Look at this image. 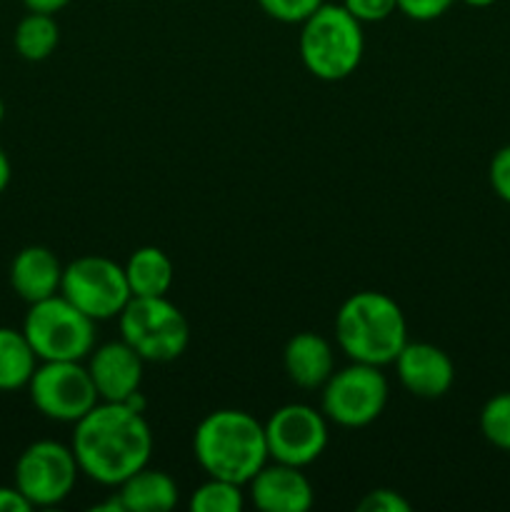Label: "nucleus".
Returning a JSON list of instances; mask_svg holds the SVG:
<instances>
[{
    "instance_id": "obj_13",
    "label": "nucleus",
    "mask_w": 510,
    "mask_h": 512,
    "mask_svg": "<svg viewBox=\"0 0 510 512\" xmlns=\"http://www.w3.org/2000/svg\"><path fill=\"white\" fill-rule=\"evenodd\" d=\"M88 373L105 403H125L143 383L145 360L123 338L93 348L88 355Z\"/></svg>"
},
{
    "instance_id": "obj_10",
    "label": "nucleus",
    "mask_w": 510,
    "mask_h": 512,
    "mask_svg": "<svg viewBox=\"0 0 510 512\" xmlns=\"http://www.w3.org/2000/svg\"><path fill=\"white\" fill-rule=\"evenodd\" d=\"M78 473L73 448L55 440H38L15 463V488L33 508H53L73 493Z\"/></svg>"
},
{
    "instance_id": "obj_22",
    "label": "nucleus",
    "mask_w": 510,
    "mask_h": 512,
    "mask_svg": "<svg viewBox=\"0 0 510 512\" xmlns=\"http://www.w3.org/2000/svg\"><path fill=\"white\" fill-rule=\"evenodd\" d=\"M480 433L498 450L510 453V393H498L480 410Z\"/></svg>"
},
{
    "instance_id": "obj_4",
    "label": "nucleus",
    "mask_w": 510,
    "mask_h": 512,
    "mask_svg": "<svg viewBox=\"0 0 510 512\" xmlns=\"http://www.w3.org/2000/svg\"><path fill=\"white\" fill-rule=\"evenodd\" d=\"M300 25L298 50L308 73L335 83L358 70L365 53L363 23L343 3H323Z\"/></svg>"
},
{
    "instance_id": "obj_11",
    "label": "nucleus",
    "mask_w": 510,
    "mask_h": 512,
    "mask_svg": "<svg viewBox=\"0 0 510 512\" xmlns=\"http://www.w3.org/2000/svg\"><path fill=\"white\" fill-rule=\"evenodd\" d=\"M263 425L268 455L275 463L305 468L315 463L328 445V418L323 410L310 405H283Z\"/></svg>"
},
{
    "instance_id": "obj_32",
    "label": "nucleus",
    "mask_w": 510,
    "mask_h": 512,
    "mask_svg": "<svg viewBox=\"0 0 510 512\" xmlns=\"http://www.w3.org/2000/svg\"><path fill=\"white\" fill-rule=\"evenodd\" d=\"M5 118V105H3V98H0V123H3Z\"/></svg>"
},
{
    "instance_id": "obj_3",
    "label": "nucleus",
    "mask_w": 510,
    "mask_h": 512,
    "mask_svg": "<svg viewBox=\"0 0 510 512\" xmlns=\"http://www.w3.org/2000/svg\"><path fill=\"white\" fill-rule=\"evenodd\" d=\"M335 340L353 363L393 365L408 343L403 308L390 295L375 290L350 295L335 313Z\"/></svg>"
},
{
    "instance_id": "obj_30",
    "label": "nucleus",
    "mask_w": 510,
    "mask_h": 512,
    "mask_svg": "<svg viewBox=\"0 0 510 512\" xmlns=\"http://www.w3.org/2000/svg\"><path fill=\"white\" fill-rule=\"evenodd\" d=\"M10 175H13V170H10V160L8 155H5V150L0 148V193H5V188H8Z\"/></svg>"
},
{
    "instance_id": "obj_6",
    "label": "nucleus",
    "mask_w": 510,
    "mask_h": 512,
    "mask_svg": "<svg viewBox=\"0 0 510 512\" xmlns=\"http://www.w3.org/2000/svg\"><path fill=\"white\" fill-rule=\"evenodd\" d=\"M23 333L38 360H85L95 348V320L60 293L30 305Z\"/></svg>"
},
{
    "instance_id": "obj_21",
    "label": "nucleus",
    "mask_w": 510,
    "mask_h": 512,
    "mask_svg": "<svg viewBox=\"0 0 510 512\" xmlns=\"http://www.w3.org/2000/svg\"><path fill=\"white\" fill-rule=\"evenodd\" d=\"M188 505L193 512H243V485L230 483V480L208 478L203 485L195 488Z\"/></svg>"
},
{
    "instance_id": "obj_20",
    "label": "nucleus",
    "mask_w": 510,
    "mask_h": 512,
    "mask_svg": "<svg viewBox=\"0 0 510 512\" xmlns=\"http://www.w3.org/2000/svg\"><path fill=\"white\" fill-rule=\"evenodd\" d=\"M13 43L20 58L40 63V60L50 58L58 48L60 28L50 13H33L30 10L15 28Z\"/></svg>"
},
{
    "instance_id": "obj_31",
    "label": "nucleus",
    "mask_w": 510,
    "mask_h": 512,
    "mask_svg": "<svg viewBox=\"0 0 510 512\" xmlns=\"http://www.w3.org/2000/svg\"><path fill=\"white\" fill-rule=\"evenodd\" d=\"M465 5H470V8H488V5H493L495 0H463Z\"/></svg>"
},
{
    "instance_id": "obj_26",
    "label": "nucleus",
    "mask_w": 510,
    "mask_h": 512,
    "mask_svg": "<svg viewBox=\"0 0 510 512\" xmlns=\"http://www.w3.org/2000/svg\"><path fill=\"white\" fill-rule=\"evenodd\" d=\"M453 3L455 0H398V10L405 18L430 23V20H438L440 15L448 13Z\"/></svg>"
},
{
    "instance_id": "obj_28",
    "label": "nucleus",
    "mask_w": 510,
    "mask_h": 512,
    "mask_svg": "<svg viewBox=\"0 0 510 512\" xmlns=\"http://www.w3.org/2000/svg\"><path fill=\"white\" fill-rule=\"evenodd\" d=\"M33 510V505L25 500V495L20 493L18 488H5V485H0V512H30Z\"/></svg>"
},
{
    "instance_id": "obj_23",
    "label": "nucleus",
    "mask_w": 510,
    "mask_h": 512,
    "mask_svg": "<svg viewBox=\"0 0 510 512\" xmlns=\"http://www.w3.org/2000/svg\"><path fill=\"white\" fill-rule=\"evenodd\" d=\"M323 3L325 0H258V5L268 18L288 25L305 23Z\"/></svg>"
},
{
    "instance_id": "obj_19",
    "label": "nucleus",
    "mask_w": 510,
    "mask_h": 512,
    "mask_svg": "<svg viewBox=\"0 0 510 512\" xmlns=\"http://www.w3.org/2000/svg\"><path fill=\"white\" fill-rule=\"evenodd\" d=\"M35 368H38V355L30 348L23 330L0 328V390L13 393L28 388Z\"/></svg>"
},
{
    "instance_id": "obj_29",
    "label": "nucleus",
    "mask_w": 510,
    "mask_h": 512,
    "mask_svg": "<svg viewBox=\"0 0 510 512\" xmlns=\"http://www.w3.org/2000/svg\"><path fill=\"white\" fill-rule=\"evenodd\" d=\"M25 8L33 10V13H50L55 15L58 10H63L70 0H23Z\"/></svg>"
},
{
    "instance_id": "obj_2",
    "label": "nucleus",
    "mask_w": 510,
    "mask_h": 512,
    "mask_svg": "<svg viewBox=\"0 0 510 512\" xmlns=\"http://www.w3.org/2000/svg\"><path fill=\"white\" fill-rule=\"evenodd\" d=\"M193 455L208 478L248 485L270 460L265 425L245 410H213L195 428Z\"/></svg>"
},
{
    "instance_id": "obj_9",
    "label": "nucleus",
    "mask_w": 510,
    "mask_h": 512,
    "mask_svg": "<svg viewBox=\"0 0 510 512\" xmlns=\"http://www.w3.org/2000/svg\"><path fill=\"white\" fill-rule=\"evenodd\" d=\"M35 410L55 423H78L100 403L93 378L80 360H43L28 383Z\"/></svg>"
},
{
    "instance_id": "obj_8",
    "label": "nucleus",
    "mask_w": 510,
    "mask_h": 512,
    "mask_svg": "<svg viewBox=\"0 0 510 512\" xmlns=\"http://www.w3.org/2000/svg\"><path fill=\"white\" fill-rule=\"evenodd\" d=\"M320 410L340 428H365L383 415L388 403V380L378 365L353 363L335 370L323 385Z\"/></svg>"
},
{
    "instance_id": "obj_24",
    "label": "nucleus",
    "mask_w": 510,
    "mask_h": 512,
    "mask_svg": "<svg viewBox=\"0 0 510 512\" xmlns=\"http://www.w3.org/2000/svg\"><path fill=\"white\" fill-rule=\"evenodd\" d=\"M343 5L360 23H380L398 10V0H343Z\"/></svg>"
},
{
    "instance_id": "obj_5",
    "label": "nucleus",
    "mask_w": 510,
    "mask_h": 512,
    "mask_svg": "<svg viewBox=\"0 0 510 512\" xmlns=\"http://www.w3.org/2000/svg\"><path fill=\"white\" fill-rule=\"evenodd\" d=\"M120 338L145 363H170L190 343V325L178 305L163 298H130L118 315Z\"/></svg>"
},
{
    "instance_id": "obj_15",
    "label": "nucleus",
    "mask_w": 510,
    "mask_h": 512,
    "mask_svg": "<svg viewBox=\"0 0 510 512\" xmlns=\"http://www.w3.org/2000/svg\"><path fill=\"white\" fill-rule=\"evenodd\" d=\"M60 280H63V265L53 250L43 245H28L10 263V285L15 295L30 305L58 295Z\"/></svg>"
},
{
    "instance_id": "obj_16",
    "label": "nucleus",
    "mask_w": 510,
    "mask_h": 512,
    "mask_svg": "<svg viewBox=\"0 0 510 512\" xmlns=\"http://www.w3.org/2000/svg\"><path fill=\"white\" fill-rule=\"evenodd\" d=\"M283 365L288 380L303 390H318L335 373L333 345L315 333H298L283 350Z\"/></svg>"
},
{
    "instance_id": "obj_7",
    "label": "nucleus",
    "mask_w": 510,
    "mask_h": 512,
    "mask_svg": "<svg viewBox=\"0 0 510 512\" xmlns=\"http://www.w3.org/2000/svg\"><path fill=\"white\" fill-rule=\"evenodd\" d=\"M60 295L95 323L118 318L133 298L125 268L105 255H83L65 265Z\"/></svg>"
},
{
    "instance_id": "obj_1",
    "label": "nucleus",
    "mask_w": 510,
    "mask_h": 512,
    "mask_svg": "<svg viewBox=\"0 0 510 512\" xmlns=\"http://www.w3.org/2000/svg\"><path fill=\"white\" fill-rule=\"evenodd\" d=\"M70 448L85 478L105 488H118L150 463L153 433L143 413L125 403L103 400L75 423Z\"/></svg>"
},
{
    "instance_id": "obj_27",
    "label": "nucleus",
    "mask_w": 510,
    "mask_h": 512,
    "mask_svg": "<svg viewBox=\"0 0 510 512\" xmlns=\"http://www.w3.org/2000/svg\"><path fill=\"white\" fill-rule=\"evenodd\" d=\"M488 178H490V188H493V193L498 195L503 203L510 205V145H505V148H500L498 153L493 155Z\"/></svg>"
},
{
    "instance_id": "obj_17",
    "label": "nucleus",
    "mask_w": 510,
    "mask_h": 512,
    "mask_svg": "<svg viewBox=\"0 0 510 512\" xmlns=\"http://www.w3.org/2000/svg\"><path fill=\"white\" fill-rule=\"evenodd\" d=\"M125 512H168L178 505V483L165 470L140 468L118 485Z\"/></svg>"
},
{
    "instance_id": "obj_18",
    "label": "nucleus",
    "mask_w": 510,
    "mask_h": 512,
    "mask_svg": "<svg viewBox=\"0 0 510 512\" xmlns=\"http://www.w3.org/2000/svg\"><path fill=\"white\" fill-rule=\"evenodd\" d=\"M123 268L133 298H163L173 288V260L155 245H143V248L133 250Z\"/></svg>"
},
{
    "instance_id": "obj_25",
    "label": "nucleus",
    "mask_w": 510,
    "mask_h": 512,
    "mask_svg": "<svg viewBox=\"0 0 510 512\" xmlns=\"http://www.w3.org/2000/svg\"><path fill=\"white\" fill-rule=\"evenodd\" d=\"M360 512H410V503L390 488H378L365 493L358 503Z\"/></svg>"
},
{
    "instance_id": "obj_12",
    "label": "nucleus",
    "mask_w": 510,
    "mask_h": 512,
    "mask_svg": "<svg viewBox=\"0 0 510 512\" xmlns=\"http://www.w3.org/2000/svg\"><path fill=\"white\" fill-rule=\"evenodd\" d=\"M393 365L400 385L415 398H443L455 383L453 360L433 343H405Z\"/></svg>"
},
{
    "instance_id": "obj_14",
    "label": "nucleus",
    "mask_w": 510,
    "mask_h": 512,
    "mask_svg": "<svg viewBox=\"0 0 510 512\" xmlns=\"http://www.w3.org/2000/svg\"><path fill=\"white\" fill-rule=\"evenodd\" d=\"M250 500L258 510L263 512H308L313 508V485L303 468L295 465L275 463L255 473V478L248 483Z\"/></svg>"
}]
</instances>
